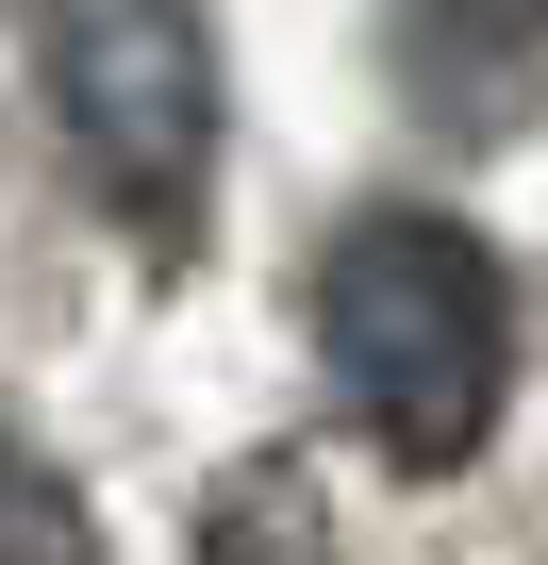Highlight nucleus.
I'll return each mask as SVG.
<instances>
[{
	"mask_svg": "<svg viewBox=\"0 0 548 565\" xmlns=\"http://www.w3.org/2000/svg\"><path fill=\"white\" fill-rule=\"evenodd\" d=\"M200 565H333V499L300 449H249L216 499H200Z\"/></svg>",
	"mask_w": 548,
	"mask_h": 565,
	"instance_id": "obj_3",
	"label": "nucleus"
},
{
	"mask_svg": "<svg viewBox=\"0 0 548 565\" xmlns=\"http://www.w3.org/2000/svg\"><path fill=\"white\" fill-rule=\"evenodd\" d=\"M316 366L383 433L399 482L482 466V433L515 399V282H498V249L465 216H432V200H366L316 249Z\"/></svg>",
	"mask_w": 548,
	"mask_h": 565,
	"instance_id": "obj_1",
	"label": "nucleus"
},
{
	"mask_svg": "<svg viewBox=\"0 0 548 565\" xmlns=\"http://www.w3.org/2000/svg\"><path fill=\"white\" fill-rule=\"evenodd\" d=\"M18 565H100V548H84V499H67V466H18Z\"/></svg>",
	"mask_w": 548,
	"mask_h": 565,
	"instance_id": "obj_4",
	"label": "nucleus"
},
{
	"mask_svg": "<svg viewBox=\"0 0 548 565\" xmlns=\"http://www.w3.org/2000/svg\"><path fill=\"white\" fill-rule=\"evenodd\" d=\"M34 67H51V117H67L100 216L183 249L200 183H216V34H200V0H34Z\"/></svg>",
	"mask_w": 548,
	"mask_h": 565,
	"instance_id": "obj_2",
	"label": "nucleus"
}]
</instances>
